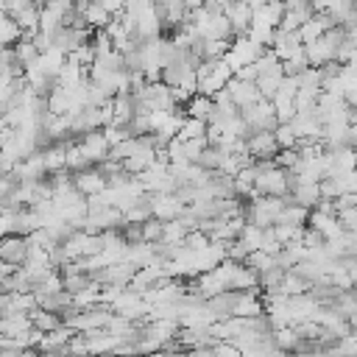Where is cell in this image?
<instances>
[{"instance_id": "24", "label": "cell", "mask_w": 357, "mask_h": 357, "mask_svg": "<svg viewBox=\"0 0 357 357\" xmlns=\"http://www.w3.org/2000/svg\"><path fill=\"white\" fill-rule=\"evenodd\" d=\"M162 234H165V220L162 218L153 215L142 223V240L145 243H156V240H162Z\"/></svg>"}, {"instance_id": "20", "label": "cell", "mask_w": 357, "mask_h": 357, "mask_svg": "<svg viewBox=\"0 0 357 357\" xmlns=\"http://www.w3.org/2000/svg\"><path fill=\"white\" fill-rule=\"evenodd\" d=\"M84 17H86V22H89L92 28H106V25H109V20H112V14L103 8V3H100V0H92V3H89V8L84 11Z\"/></svg>"}, {"instance_id": "23", "label": "cell", "mask_w": 357, "mask_h": 357, "mask_svg": "<svg viewBox=\"0 0 357 357\" xmlns=\"http://www.w3.org/2000/svg\"><path fill=\"white\" fill-rule=\"evenodd\" d=\"M245 265H251L254 271H268V268H273L276 265V259H273V254H268L265 248H254L251 254H248V259H245Z\"/></svg>"}, {"instance_id": "2", "label": "cell", "mask_w": 357, "mask_h": 357, "mask_svg": "<svg viewBox=\"0 0 357 357\" xmlns=\"http://www.w3.org/2000/svg\"><path fill=\"white\" fill-rule=\"evenodd\" d=\"M78 142H81V148H84V153L89 156V162H92V165H98V162L109 159V153H112V142L106 139L103 128H95V131L84 134Z\"/></svg>"}, {"instance_id": "19", "label": "cell", "mask_w": 357, "mask_h": 357, "mask_svg": "<svg viewBox=\"0 0 357 357\" xmlns=\"http://www.w3.org/2000/svg\"><path fill=\"white\" fill-rule=\"evenodd\" d=\"M273 162L279 167H284V170H298L304 159H301V151L298 148H279L276 156H273Z\"/></svg>"}, {"instance_id": "25", "label": "cell", "mask_w": 357, "mask_h": 357, "mask_svg": "<svg viewBox=\"0 0 357 357\" xmlns=\"http://www.w3.org/2000/svg\"><path fill=\"white\" fill-rule=\"evenodd\" d=\"M284 290H287L290 296H304V293L310 290V282H307L301 273L287 271V273H284Z\"/></svg>"}, {"instance_id": "1", "label": "cell", "mask_w": 357, "mask_h": 357, "mask_svg": "<svg viewBox=\"0 0 357 357\" xmlns=\"http://www.w3.org/2000/svg\"><path fill=\"white\" fill-rule=\"evenodd\" d=\"M28 251H31V237L28 234H20V231L3 234V240H0V259L14 262V265H25L28 262Z\"/></svg>"}, {"instance_id": "10", "label": "cell", "mask_w": 357, "mask_h": 357, "mask_svg": "<svg viewBox=\"0 0 357 357\" xmlns=\"http://www.w3.org/2000/svg\"><path fill=\"white\" fill-rule=\"evenodd\" d=\"M31 321H33V326L42 329V332H53V329H59V326L64 324L61 312H53V310H45V307L31 310Z\"/></svg>"}, {"instance_id": "12", "label": "cell", "mask_w": 357, "mask_h": 357, "mask_svg": "<svg viewBox=\"0 0 357 357\" xmlns=\"http://www.w3.org/2000/svg\"><path fill=\"white\" fill-rule=\"evenodd\" d=\"M257 284H259V271H254L251 265L240 262L237 271H234V276H231V287L234 290H251Z\"/></svg>"}, {"instance_id": "11", "label": "cell", "mask_w": 357, "mask_h": 357, "mask_svg": "<svg viewBox=\"0 0 357 357\" xmlns=\"http://www.w3.org/2000/svg\"><path fill=\"white\" fill-rule=\"evenodd\" d=\"M42 153H45L47 173H56V170H64L67 167V145L64 142H53V145L42 148Z\"/></svg>"}, {"instance_id": "7", "label": "cell", "mask_w": 357, "mask_h": 357, "mask_svg": "<svg viewBox=\"0 0 357 357\" xmlns=\"http://www.w3.org/2000/svg\"><path fill=\"white\" fill-rule=\"evenodd\" d=\"M184 112H187V117H198V120H206L209 123V117L215 112V98L212 95H204V92H195L184 103Z\"/></svg>"}, {"instance_id": "30", "label": "cell", "mask_w": 357, "mask_h": 357, "mask_svg": "<svg viewBox=\"0 0 357 357\" xmlns=\"http://www.w3.org/2000/svg\"><path fill=\"white\" fill-rule=\"evenodd\" d=\"M248 3H251V6H254V8H259V6H265V3H268V0H248Z\"/></svg>"}, {"instance_id": "18", "label": "cell", "mask_w": 357, "mask_h": 357, "mask_svg": "<svg viewBox=\"0 0 357 357\" xmlns=\"http://www.w3.org/2000/svg\"><path fill=\"white\" fill-rule=\"evenodd\" d=\"M206 134V120H198V117H184V123H181V128H178V139L181 142H187V139H192V137H204Z\"/></svg>"}, {"instance_id": "21", "label": "cell", "mask_w": 357, "mask_h": 357, "mask_svg": "<svg viewBox=\"0 0 357 357\" xmlns=\"http://www.w3.org/2000/svg\"><path fill=\"white\" fill-rule=\"evenodd\" d=\"M0 25H3V47H11L17 39H22V25L11 14H3Z\"/></svg>"}, {"instance_id": "9", "label": "cell", "mask_w": 357, "mask_h": 357, "mask_svg": "<svg viewBox=\"0 0 357 357\" xmlns=\"http://www.w3.org/2000/svg\"><path fill=\"white\" fill-rule=\"evenodd\" d=\"M315 17V8H312V3H301V6H293V8H287V14H284V20H282V28H287V31H298L307 20H312Z\"/></svg>"}, {"instance_id": "4", "label": "cell", "mask_w": 357, "mask_h": 357, "mask_svg": "<svg viewBox=\"0 0 357 357\" xmlns=\"http://www.w3.org/2000/svg\"><path fill=\"white\" fill-rule=\"evenodd\" d=\"M73 181H75V187H78L84 195H95V192H100V190L109 187L106 176H103L95 165H92V167H84V170H75V173H73Z\"/></svg>"}, {"instance_id": "17", "label": "cell", "mask_w": 357, "mask_h": 357, "mask_svg": "<svg viewBox=\"0 0 357 357\" xmlns=\"http://www.w3.org/2000/svg\"><path fill=\"white\" fill-rule=\"evenodd\" d=\"M298 33H301V42H304V45H307V42H315V39H321V36L326 33V25H324L321 14L315 11V17H312V20H307V22L298 28Z\"/></svg>"}, {"instance_id": "3", "label": "cell", "mask_w": 357, "mask_h": 357, "mask_svg": "<svg viewBox=\"0 0 357 357\" xmlns=\"http://www.w3.org/2000/svg\"><path fill=\"white\" fill-rule=\"evenodd\" d=\"M276 151H279V142L273 131H254L248 137V153L254 159H273Z\"/></svg>"}, {"instance_id": "16", "label": "cell", "mask_w": 357, "mask_h": 357, "mask_svg": "<svg viewBox=\"0 0 357 357\" xmlns=\"http://www.w3.org/2000/svg\"><path fill=\"white\" fill-rule=\"evenodd\" d=\"M223 159H226V151H223L220 145H206V148H204V153H201V159H198V165L215 173V170H220V167H223Z\"/></svg>"}, {"instance_id": "5", "label": "cell", "mask_w": 357, "mask_h": 357, "mask_svg": "<svg viewBox=\"0 0 357 357\" xmlns=\"http://www.w3.org/2000/svg\"><path fill=\"white\" fill-rule=\"evenodd\" d=\"M33 329L31 312H14V315H0V335L6 337H22Z\"/></svg>"}, {"instance_id": "15", "label": "cell", "mask_w": 357, "mask_h": 357, "mask_svg": "<svg viewBox=\"0 0 357 357\" xmlns=\"http://www.w3.org/2000/svg\"><path fill=\"white\" fill-rule=\"evenodd\" d=\"M67 145V167L75 173V170H84V167H92V162H89V156L84 153V148H81V142L75 139V142H64Z\"/></svg>"}, {"instance_id": "13", "label": "cell", "mask_w": 357, "mask_h": 357, "mask_svg": "<svg viewBox=\"0 0 357 357\" xmlns=\"http://www.w3.org/2000/svg\"><path fill=\"white\" fill-rule=\"evenodd\" d=\"M11 47H14V56H17V59H20L25 67H28V64H33V61L42 56V53H39V47L33 45V39H31V36H22V39H17Z\"/></svg>"}, {"instance_id": "28", "label": "cell", "mask_w": 357, "mask_h": 357, "mask_svg": "<svg viewBox=\"0 0 357 357\" xmlns=\"http://www.w3.org/2000/svg\"><path fill=\"white\" fill-rule=\"evenodd\" d=\"M187 3V8H204L206 6V0H184Z\"/></svg>"}, {"instance_id": "27", "label": "cell", "mask_w": 357, "mask_h": 357, "mask_svg": "<svg viewBox=\"0 0 357 357\" xmlns=\"http://www.w3.org/2000/svg\"><path fill=\"white\" fill-rule=\"evenodd\" d=\"M304 245L310 248V251H315V248H321V245H326V234L321 231V229H315V226H310L307 223V229H304Z\"/></svg>"}, {"instance_id": "8", "label": "cell", "mask_w": 357, "mask_h": 357, "mask_svg": "<svg viewBox=\"0 0 357 357\" xmlns=\"http://www.w3.org/2000/svg\"><path fill=\"white\" fill-rule=\"evenodd\" d=\"M290 195H293L296 204H301L307 209H315V204L321 201V181H301Z\"/></svg>"}, {"instance_id": "29", "label": "cell", "mask_w": 357, "mask_h": 357, "mask_svg": "<svg viewBox=\"0 0 357 357\" xmlns=\"http://www.w3.org/2000/svg\"><path fill=\"white\" fill-rule=\"evenodd\" d=\"M287 3V8H293V6H301V3H310V0H284Z\"/></svg>"}, {"instance_id": "6", "label": "cell", "mask_w": 357, "mask_h": 357, "mask_svg": "<svg viewBox=\"0 0 357 357\" xmlns=\"http://www.w3.org/2000/svg\"><path fill=\"white\" fill-rule=\"evenodd\" d=\"M229 92H231V98L237 100L240 109H243V106H251V103H257V100L262 98L257 81H243V78H237V75L229 81Z\"/></svg>"}, {"instance_id": "14", "label": "cell", "mask_w": 357, "mask_h": 357, "mask_svg": "<svg viewBox=\"0 0 357 357\" xmlns=\"http://www.w3.org/2000/svg\"><path fill=\"white\" fill-rule=\"evenodd\" d=\"M273 340H276V346H279L282 351H296L301 335H298V329L290 324V326H279V329H273Z\"/></svg>"}, {"instance_id": "22", "label": "cell", "mask_w": 357, "mask_h": 357, "mask_svg": "<svg viewBox=\"0 0 357 357\" xmlns=\"http://www.w3.org/2000/svg\"><path fill=\"white\" fill-rule=\"evenodd\" d=\"M273 134H276L279 148H298V131H296L293 123H279L273 128Z\"/></svg>"}, {"instance_id": "26", "label": "cell", "mask_w": 357, "mask_h": 357, "mask_svg": "<svg viewBox=\"0 0 357 357\" xmlns=\"http://www.w3.org/2000/svg\"><path fill=\"white\" fill-rule=\"evenodd\" d=\"M209 243H212V234H206L204 229H192V231L187 234V240H184V245L192 248V251H204Z\"/></svg>"}]
</instances>
